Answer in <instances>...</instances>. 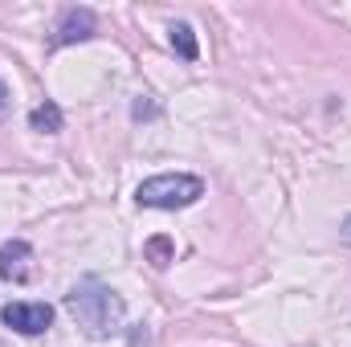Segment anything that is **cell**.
Here are the masks:
<instances>
[{"label":"cell","mask_w":351,"mask_h":347,"mask_svg":"<svg viewBox=\"0 0 351 347\" xmlns=\"http://www.w3.org/2000/svg\"><path fill=\"white\" fill-rule=\"evenodd\" d=\"M66 311L74 315V323L86 331V335H110L123 327V302L114 290H106L102 282H78L70 294H66Z\"/></svg>","instance_id":"obj_1"},{"label":"cell","mask_w":351,"mask_h":347,"mask_svg":"<svg viewBox=\"0 0 351 347\" xmlns=\"http://www.w3.org/2000/svg\"><path fill=\"white\" fill-rule=\"evenodd\" d=\"M204 196V180L200 176H188V172H176V176H152L139 184L135 200L143 208H188Z\"/></svg>","instance_id":"obj_2"},{"label":"cell","mask_w":351,"mask_h":347,"mask_svg":"<svg viewBox=\"0 0 351 347\" xmlns=\"http://www.w3.org/2000/svg\"><path fill=\"white\" fill-rule=\"evenodd\" d=\"M0 319H4L12 331H21V335H41V331H49L53 311H49L45 302H8V307L0 311Z\"/></svg>","instance_id":"obj_3"},{"label":"cell","mask_w":351,"mask_h":347,"mask_svg":"<svg viewBox=\"0 0 351 347\" xmlns=\"http://www.w3.org/2000/svg\"><path fill=\"white\" fill-rule=\"evenodd\" d=\"M33 250H29V241H4L0 246V278L4 282H25L29 274H33Z\"/></svg>","instance_id":"obj_4"},{"label":"cell","mask_w":351,"mask_h":347,"mask_svg":"<svg viewBox=\"0 0 351 347\" xmlns=\"http://www.w3.org/2000/svg\"><path fill=\"white\" fill-rule=\"evenodd\" d=\"M94 33V12L90 8H70L58 25V45H74V41H86Z\"/></svg>","instance_id":"obj_5"},{"label":"cell","mask_w":351,"mask_h":347,"mask_svg":"<svg viewBox=\"0 0 351 347\" xmlns=\"http://www.w3.org/2000/svg\"><path fill=\"white\" fill-rule=\"evenodd\" d=\"M29 127H33V131H45V135H58V131H62V110H58V102H41V106H33Z\"/></svg>","instance_id":"obj_6"},{"label":"cell","mask_w":351,"mask_h":347,"mask_svg":"<svg viewBox=\"0 0 351 347\" xmlns=\"http://www.w3.org/2000/svg\"><path fill=\"white\" fill-rule=\"evenodd\" d=\"M172 45H176V53L184 58V62H196V37H192V29L188 25H172Z\"/></svg>","instance_id":"obj_7"},{"label":"cell","mask_w":351,"mask_h":347,"mask_svg":"<svg viewBox=\"0 0 351 347\" xmlns=\"http://www.w3.org/2000/svg\"><path fill=\"white\" fill-rule=\"evenodd\" d=\"M152 254H156V265H164V258H168V241H152Z\"/></svg>","instance_id":"obj_8"},{"label":"cell","mask_w":351,"mask_h":347,"mask_svg":"<svg viewBox=\"0 0 351 347\" xmlns=\"http://www.w3.org/2000/svg\"><path fill=\"white\" fill-rule=\"evenodd\" d=\"M4 115H8V86L0 82V119H4Z\"/></svg>","instance_id":"obj_9"},{"label":"cell","mask_w":351,"mask_h":347,"mask_svg":"<svg viewBox=\"0 0 351 347\" xmlns=\"http://www.w3.org/2000/svg\"><path fill=\"white\" fill-rule=\"evenodd\" d=\"M343 237H348V241H351V217H348V221H343Z\"/></svg>","instance_id":"obj_10"}]
</instances>
